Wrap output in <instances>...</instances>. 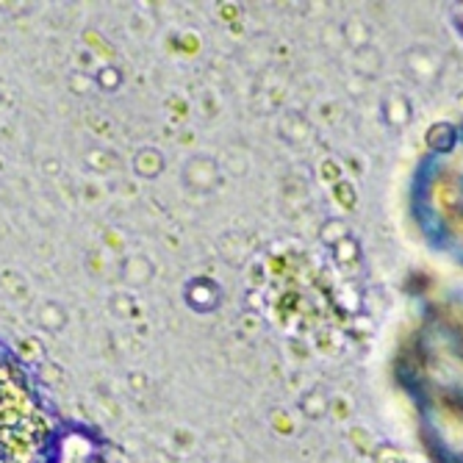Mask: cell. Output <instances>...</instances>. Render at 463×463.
I'll return each mask as SVG.
<instances>
[{"label":"cell","mask_w":463,"mask_h":463,"mask_svg":"<svg viewBox=\"0 0 463 463\" xmlns=\"http://www.w3.org/2000/svg\"><path fill=\"white\" fill-rule=\"evenodd\" d=\"M403 381L419 405L430 450L441 463H463V330L444 320L428 325Z\"/></svg>","instance_id":"obj_1"},{"label":"cell","mask_w":463,"mask_h":463,"mask_svg":"<svg viewBox=\"0 0 463 463\" xmlns=\"http://www.w3.org/2000/svg\"><path fill=\"white\" fill-rule=\"evenodd\" d=\"M413 212L428 242L463 261V131L433 147L419 164Z\"/></svg>","instance_id":"obj_2"},{"label":"cell","mask_w":463,"mask_h":463,"mask_svg":"<svg viewBox=\"0 0 463 463\" xmlns=\"http://www.w3.org/2000/svg\"><path fill=\"white\" fill-rule=\"evenodd\" d=\"M50 416L31 374L0 347V463H45Z\"/></svg>","instance_id":"obj_3"}]
</instances>
